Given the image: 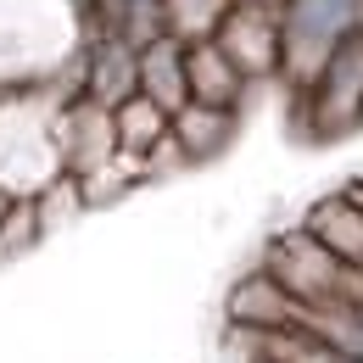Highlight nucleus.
Wrapping results in <instances>:
<instances>
[{"instance_id": "f257e3e1", "label": "nucleus", "mask_w": 363, "mask_h": 363, "mask_svg": "<svg viewBox=\"0 0 363 363\" xmlns=\"http://www.w3.org/2000/svg\"><path fill=\"white\" fill-rule=\"evenodd\" d=\"M112 157H118V123H112V112L95 106L90 95L67 101L62 118H56V168L84 184L101 168H112Z\"/></svg>"}, {"instance_id": "f03ea898", "label": "nucleus", "mask_w": 363, "mask_h": 363, "mask_svg": "<svg viewBox=\"0 0 363 363\" xmlns=\"http://www.w3.org/2000/svg\"><path fill=\"white\" fill-rule=\"evenodd\" d=\"M213 40L240 67V79L246 73H269V67H279V11H269V6H240L235 0Z\"/></svg>"}, {"instance_id": "7ed1b4c3", "label": "nucleus", "mask_w": 363, "mask_h": 363, "mask_svg": "<svg viewBox=\"0 0 363 363\" xmlns=\"http://www.w3.org/2000/svg\"><path fill=\"white\" fill-rule=\"evenodd\" d=\"M313 101H318V129L324 135H335V129H347L358 118V106H363V34H347L335 45L330 67L318 73V84H313Z\"/></svg>"}, {"instance_id": "20e7f679", "label": "nucleus", "mask_w": 363, "mask_h": 363, "mask_svg": "<svg viewBox=\"0 0 363 363\" xmlns=\"http://www.w3.org/2000/svg\"><path fill=\"white\" fill-rule=\"evenodd\" d=\"M224 313L235 330H302V318H308V308L296 302V296H285L279 285H274L263 269H252L235 291H229Z\"/></svg>"}, {"instance_id": "39448f33", "label": "nucleus", "mask_w": 363, "mask_h": 363, "mask_svg": "<svg viewBox=\"0 0 363 363\" xmlns=\"http://www.w3.org/2000/svg\"><path fill=\"white\" fill-rule=\"evenodd\" d=\"M184 90H190V106L235 112L246 79H240V67L218 50V40H196V45H184Z\"/></svg>"}, {"instance_id": "423d86ee", "label": "nucleus", "mask_w": 363, "mask_h": 363, "mask_svg": "<svg viewBox=\"0 0 363 363\" xmlns=\"http://www.w3.org/2000/svg\"><path fill=\"white\" fill-rule=\"evenodd\" d=\"M84 95H90L95 106H106V112H118L123 101H135L140 95V50H129L123 40H101L90 56V67H84Z\"/></svg>"}, {"instance_id": "0eeeda50", "label": "nucleus", "mask_w": 363, "mask_h": 363, "mask_svg": "<svg viewBox=\"0 0 363 363\" xmlns=\"http://www.w3.org/2000/svg\"><path fill=\"white\" fill-rule=\"evenodd\" d=\"M140 95L157 112H168V118H179L184 106H190V90H184V45L174 34L140 50Z\"/></svg>"}, {"instance_id": "6e6552de", "label": "nucleus", "mask_w": 363, "mask_h": 363, "mask_svg": "<svg viewBox=\"0 0 363 363\" xmlns=\"http://www.w3.org/2000/svg\"><path fill=\"white\" fill-rule=\"evenodd\" d=\"M308 235H313L324 252H335L341 263H352L363 269V213L347 201V196H330V201H318L313 213H308Z\"/></svg>"}, {"instance_id": "1a4fd4ad", "label": "nucleus", "mask_w": 363, "mask_h": 363, "mask_svg": "<svg viewBox=\"0 0 363 363\" xmlns=\"http://www.w3.org/2000/svg\"><path fill=\"white\" fill-rule=\"evenodd\" d=\"M112 123H118V157L123 162H135L140 179H145V157H151V145L168 135V112H157L145 95H135V101H123L118 112H112Z\"/></svg>"}, {"instance_id": "9d476101", "label": "nucleus", "mask_w": 363, "mask_h": 363, "mask_svg": "<svg viewBox=\"0 0 363 363\" xmlns=\"http://www.w3.org/2000/svg\"><path fill=\"white\" fill-rule=\"evenodd\" d=\"M174 140L184 145L190 162L201 157H218L229 140H235V112H213V106H184L174 118Z\"/></svg>"}, {"instance_id": "9b49d317", "label": "nucleus", "mask_w": 363, "mask_h": 363, "mask_svg": "<svg viewBox=\"0 0 363 363\" xmlns=\"http://www.w3.org/2000/svg\"><path fill=\"white\" fill-rule=\"evenodd\" d=\"M229 6H235V0H162V11H168V34H174L179 45L213 40L218 23L229 17Z\"/></svg>"}, {"instance_id": "f8f14e48", "label": "nucleus", "mask_w": 363, "mask_h": 363, "mask_svg": "<svg viewBox=\"0 0 363 363\" xmlns=\"http://www.w3.org/2000/svg\"><path fill=\"white\" fill-rule=\"evenodd\" d=\"M302 335H313L324 347H335V352H347V358L363 363V308H330V313H313L302 318Z\"/></svg>"}, {"instance_id": "ddd939ff", "label": "nucleus", "mask_w": 363, "mask_h": 363, "mask_svg": "<svg viewBox=\"0 0 363 363\" xmlns=\"http://www.w3.org/2000/svg\"><path fill=\"white\" fill-rule=\"evenodd\" d=\"M79 213H84V184L73 179V174H56V179H45V190L34 196L40 235H56V229L67 224V218H79Z\"/></svg>"}, {"instance_id": "4468645a", "label": "nucleus", "mask_w": 363, "mask_h": 363, "mask_svg": "<svg viewBox=\"0 0 363 363\" xmlns=\"http://www.w3.org/2000/svg\"><path fill=\"white\" fill-rule=\"evenodd\" d=\"M34 240H40V218H34V201H28V196H11V207H6V218H0V263L23 257V252H28Z\"/></svg>"}, {"instance_id": "2eb2a0df", "label": "nucleus", "mask_w": 363, "mask_h": 363, "mask_svg": "<svg viewBox=\"0 0 363 363\" xmlns=\"http://www.w3.org/2000/svg\"><path fill=\"white\" fill-rule=\"evenodd\" d=\"M341 196H347V201H352V207H358V213H363V179H352V184H347V190H341Z\"/></svg>"}, {"instance_id": "dca6fc26", "label": "nucleus", "mask_w": 363, "mask_h": 363, "mask_svg": "<svg viewBox=\"0 0 363 363\" xmlns=\"http://www.w3.org/2000/svg\"><path fill=\"white\" fill-rule=\"evenodd\" d=\"M240 6H269V11H274V6H279V0H240Z\"/></svg>"}, {"instance_id": "f3484780", "label": "nucleus", "mask_w": 363, "mask_h": 363, "mask_svg": "<svg viewBox=\"0 0 363 363\" xmlns=\"http://www.w3.org/2000/svg\"><path fill=\"white\" fill-rule=\"evenodd\" d=\"M6 207H11V196H6V190H0V218H6Z\"/></svg>"}]
</instances>
